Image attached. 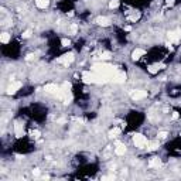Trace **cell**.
<instances>
[{
	"label": "cell",
	"mask_w": 181,
	"mask_h": 181,
	"mask_svg": "<svg viewBox=\"0 0 181 181\" xmlns=\"http://www.w3.org/2000/svg\"><path fill=\"white\" fill-rule=\"evenodd\" d=\"M173 119H178V113H177V112L173 113Z\"/></svg>",
	"instance_id": "cell-31"
},
{
	"label": "cell",
	"mask_w": 181,
	"mask_h": 181,
	"mask_svg": "<svg viewBox=\"0 0 181 181\" xmlns=\"http://www.w3.org/2000/svg\"><path fill=\"white\" fill-rule=\"evenodd\" d=\"M20 88H21V82H14V84H11V85L7 86L6 92H7V95H14Z\"/></svg>",
	"instance_id": "cell-5"
},
{
	"label": "cell",
	"mask_w": 181,
	"mask_h": 181,
	"mask_svg": "<svg viewBox=\"0 0 181 181\" xmlns=\"http://www.w3.org/2000/svg\"><path fill=\"white\" fill-rule=\"evenodd\" d=\"M167 4H173V0H167Z\"/></svg>",
	"instance_id": "cell-32"
},
{
	"label": "cell",
	"mask_w": 181,
	"mask_h": 181,
	"mask_svg": "<svg viewBox=\"0 0 181 181\" xmlns=\"http://www.w3.org/2000/svg\"><path fill=\"white\" fill-rule=\"evenodd\" d=\"M101 58H103V60H108V58H110V55H109L108 52H105V54H102V55H101Z\"/></svg>",
	"instance_id": "cell-27"
},
{
	"label": "cell",
	"mask_w": 181,
	"mask_h": 181,
	"mask_svg": "<svg viewBox=\"0 0 181 181\" xmlns=\"http://www.w3.org/2000/svg\"><path fill=\"white\" fill-rule=\"evenodd\" d=\"M146 95H147V92H146V91H135V92H132V93H130V96H132V99H133V101L143 99V98H146Z\"/></svg>",
	"instance_id": "cell-8"
},
{
	"label": "cell",
	"mask_w": 181,
	"mask_h": 181,
	"mask_svg": "<svg viewBox=\"0 0 181 181\" xmlns=\"http://www.w3.org/2000/svg\"><path fill=\"white\" fill-rule=\"evenodd\" d=\"M167 37H168L170 41L177 42V41L181 38V30H173V31H168V33H167Z\"/></svg>",
	"instance_id": "cell-6"
},
{
	"label": "cell",
	"mask_w": 181,
	"mask_h": 181,
	"mask_svg": "<svg viewBox=\"0 0 181 181\" xmlns=\"http://www.w3.org/2000/svg\"><path fill=\"white\" fill-rule=\"evenodd\" d=\"M76 30H78V26H76V24H72V26H71V33L75 34V33H76Z\"/></svg>",
	"instance_id": "cell-26"
},
{
	"label": "cell",
	"mask_w": 181,
	"mask_h": 181,
	"mask_svg": "<svg viewBox=\"0 0 181 181\" xmlns=\"http://www.w3.org/2000/svg\"><path fill=\"white\" fill-rule=\"evenodd\" d=\"M149 166H150L151 168H158V167L161 166V161H160L158 157H153V158L149 161Z\"/></svg>",
	"instance_id": "cell-11"
},
{
	"label": "cell",
	"mask_w": 181,
	"mask_h": 181,
	"mask_svg": "<svg viewBox=\"0 0 181 181\" xmlns=\"http://www.w3.org/2000/svg\"><path fill=\"white\" fill-rule=\"evenodd\" d=\"M61 44H62L64 47H68V45L71 44V41H70L68 38H62V41H61Z\"/></svg>",
	"instance_id": "cell-23"
},
{
	"label": "cell",
	"mask_w": 181,
	"mask_h": 181,
	"mask_svg": "<svg viewBox=\"0 0 181 181\" xmlns=\"http://www.w3.org/2000/svg\"><path fill=\"white\" fill-rule=\"evenodd\" d=\"M40 135H41V133H40L38 130H31V132H30V136H31L33 139H38Z\"/></svg>",
	"instance_id": "cell-21"
},
{
	"label": "cell",
	"mask_w": 181,
	"mask_h": 181,
	"mask_svg": "<svg viewBox=\"0 0 181 181\" xmlns=\"http://www.w3.org/2000/svg\"><path fill=\"white\" fill-rule=\"evenodd\" d=\"M36 4L37 7H40V9H45V7H48L50 0H36Z\"/></svg>",
	"instance_id": "cell-14"
},
{
	"label": "cell",
	"mask_w": 181,
	"mask_h": 181,
	"mask_svg": "<svg viewBox=\"0 0 181 181\" xmlns=\"http://www.w3.org/2000/svg\"><path fill=\"white\" fill-rule=\"evenodd\" d=\"M145 55V50H142V48H136L133 52H132V58L133 60H139V58H142Z\"/></svg>",
	"instance_id": "cell-10"
},
{
	"label": "cell",
	"mask_w": 181,
	"mask_h": 181,
	"mask_svg": "<svg viewBox=\"0 0 181 181\" xmlns=\"http://www.w3.org/2000/svg\"><path fill=\"white\" fill-rule=\"evenodd\" d=\"M139 19H140V13H139V11H135L133 14L129 16V20H130V21H136V20H139Z\"/></svg>",
	"instance_id": "cell-17"
},
{
	"label": "cell",
	"mask_w": 181,
	"mask_h": 181,
	"mask_svg": "<svg viewBox=\"0 0 181 181\" xmlns=\"http://www.w3.org/2000/svg\"><path fill=\"white\" fill-rule=\"evenodd\" d=\"M117 145V147L115 149V153L117 154V156H123L125 153H126V147L122 145V143H116Z\"/></svg>",
	"instance_id": "cell-13"
},
{
	"label": "cell",
	"mask_w": 181,
	"mask_h": 181,
	"mask_svg": "<svg viewBox=\"0 0 181 181\" xmlns=\"http://www.w3.org/2000/svg\"><path fill=\"white\" fill-rule=\"evenodd\" d=\"M92 71L99 74V75L106 76L108 79L113 78V76L116 75V72H117V70H116L113 65H109V64H95V65L92 67Z\"/></svg>",
	"instance_id": "cell-1"
},
{
	"label": "cell",
	"mask_w": 181,
	"mask_h": 181,
	"mask_svg": "<svg viewBox=\"0 0 181 181\" xmlns=\"http://www.w3.org/2000/svg\"><path fill=\"white\" fill-rule=\"evenodd\" d=\"M14 133H16L17 137H21V136H23L24 127H23V125H21L20 122H16V125H14Z\"/></svg>",
	"instance_id": "cell-9"
},
{
	"label": "cell",
	"mask_w": 181,
	"mask_h": 181,
	"mask_svg": "<svg viewBox=\"0 0 181 181\" xmlns=\"http://www.w3.org/2000/svg\"><path fill=\"white\" fill-rule=\"evenodd\" d=\"M158 139H166L167 137V132H158Z\"/></svg>",
	"instance_id": "cell-24"
},
{
	"label": "cell",
	"mask_w": 181,
	"mask_h": 181,
	"mask_svg": "<svg viewBox=\"0 0 181 181\" xmlns=\"http://www.w3.org/2000/svg\"><path fill=\"white\" fill-rule=\"evenodd\" d=\"M30 36H31V30H27V31L23 33V38H29Z\"/></svg>",
	"instance_id": "cell-25"
},
{
	"label": "cell",
	"mask_w": 181,
	"mask_h": 181,
	"mask_svg": "<svg viewBox=\"0 0 181 181\" xmlns=\"http://www.w3.org/2000/svg\"><path fill=\"white\" fill-rule=\"evenodd\" d=\"M74 54L72 52H68V54H64L62 57H60L58 60H57V62L58 64H62V65H70L71 62L74 61Z\"/></svg>",
	"instance_id": "cell-4"
},
{
	"label": "cell",
	"mask_w": 181,
	"mask_h": 181,
	"mask_svg": "<svg viewBox=\"0 0 181 181\" xmlns=\"http://www.w3.org/2000/svg\"><path fill=\"white\" fill-rule=\"evenodd\" d=\"M34 57H36L34 54H29V55H27V61H31V60H33Z\"/></svg>",
	"instance_id": "cell-28"
},
{
	"label": "cell",
	"mask_w": 181,
	"mask_h": 181,
	"mask_svg": "<svg viewBox=\"0 0 181 181\" xmlns=\"http://www.w3.org/2000/svg\"><path fill=\"white\" fill-rule=\"evenodd\" d=\"M119 133H120V129H119V127H115V129H112V130L109 132V137L113 139V137H116Z\"/></svg>",
	"instance_id": "cell-16"
},
{
	"label": "cell",
	"mask_w": 181,
	"mask_h": 181,
	"mask_svg": "<svg viewBox=\"0 0 181 181\" xmlns=\"http://www.w3.org/2000/svg\"><path fill=\"white\" fill-rule=\"evenodd\" d=\"M82 81L85 84H105V82H108L109 79L106 76H103V75H99V74L92 71V72H84Z\"/></svg>",
	"instance_id": "cell-2"
},
{
	"label": "cell",
	"mask_w": 181,
	"mask_h": 181,
	"mask_svg": "<svg viewBox=\"0 0 181 181\" xmlns=\"http://www.w3.org/2000/svg\"><path fill=\"white\" fill-rule=\"evenodd\" d=\"M61 88H62L65 92H70V89H71V84H70V82H64Z\"/></svg>",
	"instance_id": "cell-19"
},
{
	"label": "cell",
	"mask_w": 181,
	"mask_h": 181,
	"mask_svg": "<svg viewBox=\"0 0 181 181\" xmlns=\"http://www.w3.org/2000/svg\"><path fill=\"white\" fill-rule=\"evenodd\" d=\"M147 70H149V72H150V74H157L160 68H158V65H150Z\"/></svg>",
	"instance_id": "cell-18"
},
{
	"label": "cell",
	"mask_w": 181,
	"mask_h": 181,
	"mask_svg": "<svg viewBox=\"0 0 181 181\" xmlns=\"http://www.w3.org/2000/svg\"><path fill=\"white\" fill-rule=\"evenodd\" d=\"M133 143L136 145V147H139V149H145L146 146H147V139H146L143 135L137 133V135L133 136Z\"/></svg>",
	"instance_id": "cell-3"
},
{
	"label": "cell",
	"mask_w": 181,
	"mask_h": 181,
	"mask_svg": "<svg viewBox=\"0 0 181 181\" xmlns=\"http://www.w3.org/2000/svg\"><path fill=\"white\" fill-rule=\"evenodd\" d=\"M109 7H110V9H116V7H119V0H112V1L109 3Z\"/></svg>",
	"instance_id": "cell-20"
},
{
	"label": "cell",
	"mask_w": 181,
	"mask_h": 181,
	"mask_svg": "<svg viewBox=\"0 0 181 181\" xmlns=\"http://www.w3.org/2000/svg\"><path fill=\"white\" fill-rule=\"evenodd\" d=\"M103 180H115V176H109V177H103Z\"/></svg>",
	"instance_id": "cell-30"
},
{
	"label": "cell",
	"mask_w": 181,
	"mask_h": 181,
	"mask_svg": "<svg viewBox=\"0 0 181 181\" xmlns=\"http://www.w3.org/2000/svg\"><path fill=\"white\" fill-rule=\"evenodd\" d=\"M96 24L98 26H102V27H106L110 24V20H109L108 17H98L96 19Z\"/></svg>",
	"instance_id": "cell-12"
},
{
	"label": "cell",
	"mask_w": 181,
	"mask_h": 181,
	"mask_svg": "<svg viewBox=\"0 0 181 181\" xmlns=\"http://www.w3.org/2000/svg\"><path fill=\"white\" fill-rule=\"evenodd\" d=\"M33 174H34V177H38V176H40V170H34Z\"/></svg>",
	"instance_id": "cell-29"
},
{
	"label": "cell",
	"mask_w": 181,
	"mask_h": 181,
	"mask_svg": "<svg viewBox=\"0 0 181 181\" xmlns=\"http://www.w3.org/2000/svg\"><path fill=\"white\" fill-rule=\"evenodd\" d=\"M112 81L115 82V84H123L125 81H126V74L125 72H116V75L112 78Z\"/></svg>",
	"instance_id": "cell-7"
},
{
	"label": "cell",
	"mask_w": 181,
	"mask_h": 181,
	"mask_svg": "<svg viewBox=\"0 0 181 181\" xmlns=\"http://www.w3.org/2000/svg\"><path fill=\"white\" fill-rule=\"evenodd\" d=\"M0 40H1V42H4V44L9 42V41H10V34H9V33H1V34H0Z\"/></svg>",
	"instance_id": "cell-15"
},
{
	"label": "cell",
	"mask_w": 181,
	"mask_h": 181,
	"mask_svg": "<svg viewBox=\"0 0 181 181\" xmlns=\"http://www.w3.org/2000/svg\"><path fill=\"white\" fill-rule=\"evenodd\" d=\"M157 147H158V143H157V142H153V143H150V145H149V150H151V151H153V150H156Z\"/></svg>",
	"instance_id": "cell-22"
}]
</instances>
